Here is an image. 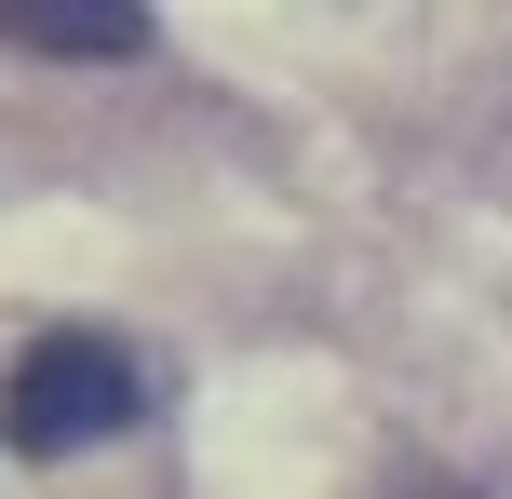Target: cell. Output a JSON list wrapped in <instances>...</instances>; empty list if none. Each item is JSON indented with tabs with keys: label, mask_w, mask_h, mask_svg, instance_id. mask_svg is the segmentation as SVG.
<instances>
[{
	"label": "cell",
	"mask_w": 512,
	"mask_h": 499,
	"mask_svg": "<svg viewBox=\"0 0 512 499\" xmlns=\"http://www.w3.org/2000/svg\"><path fill=\"white\" fill-rule=\"evenodd\" d=\"M135 405H149V365H135L122 338H41L14 365V392H0V432H14L27 459H81V446H108V432H135Z\"/></svg>",
	"instance_id": "6da1fadb"
},
{
	"label": "cell",
	"mask_w": 512,
	"mask_h": 499,
	"mask_svg": "<svg viewBox=\"0 0 512 499\" xmlns=\"http://www.w3.org/2000/svg\"><path fill=\"white\" fill-rule=\"evenodd\" d=\"M0 41L14 54H149V0H0Z\"/></svg>",
	"instance_id": "7a4b0ae2"
},
{
	"label": "cell",
	"mask_w": 512,
	"mask_h": 499,
	"mask_svg": "<svg viewBox=\"0 0 512 499\" xmlns=\"http://www.w3.org/2000/svg\"><path fill=\"white\" fill-rule=\"evenodd\" d=\"M378 499H472V486H445V473H391Z\"/></svg>",
	"instance_id": "3957f363"
}]
</instances>
